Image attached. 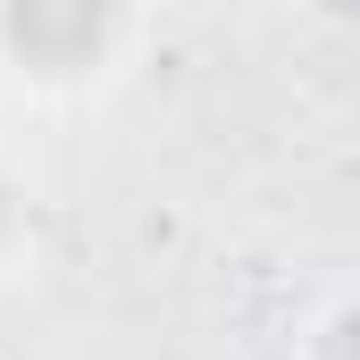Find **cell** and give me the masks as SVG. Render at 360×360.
<instances>
[{"instance_id": "cell-1", "label": "cell", "mask_w": 360, "mask_h": 360, "mask_svg": "<svg viewBox=\"0 0 360 360\" xmlns=\"http://www.w3.org/2000/svg\"><path fill=\"white\" fill-rule=\"evenodd\" d=\"M117 0H0V34L34 76H76L109 51Z\"/></svg>"}, {"instance_id": "cell-2", "label": "cell", "mask_w": 360, "mask_h": 360, "mask_svg": "<svg viewBox=\"0 0 360 360\" xmlns=\"http://www.w3.org/2000/svg\"><path fill=\"white\" fill-rule=\"evenodd\" d=\"M344 360H360V310L344 319Z\"/></svg>"}, {"instance_id": "cell-3", "label": "cell", "mask_w": 360, "mask_h": 360, "mask_svg": "<svg viewBox=\"0 0 360 360\" xmlns=\"http://www.w3.org/2000/svg\"><path fill=\"white\" fill-rule=\"evenodd\" d=\"M8 218H17V201H8V184H0V243H8Z\"/></svg>"}]
</instances>
